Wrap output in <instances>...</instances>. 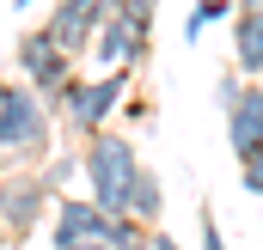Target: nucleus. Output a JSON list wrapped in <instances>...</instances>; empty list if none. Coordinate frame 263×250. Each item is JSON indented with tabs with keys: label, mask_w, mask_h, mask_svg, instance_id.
<instances>
[{
	"label": "nucleus",
	"mask_w": 263,
	"mask_h": 250,
	"mask_svg": "<svg viewBox=\"0 0 263 250\" xmlns=\"http://www.w3.org/2000/svg\"><path fill=\"white\" fill-rule=\"evenodd\" d=\"M129 79H135L129 67H104V73H80V79H73V92H67V110H62V122H67V134H73V147L110 128L117 104L129 98Z\"/></svg>",
	"instance_id": "obj_3"
},
{
	"label": "nucleus",
	"mask_w": 263,
	"mask_h": 250,
	"mask_svg": "<svg viewBox=\"0 0 263 250\" xmlns=\"http://www.w3.org/2000/svg\"><path fill=\"white\" fill-rule=\"evenodd\" d=\"M233 12H239V0H196V6H190V18H184V43H196L202 31H208V25H220V18L233 25Z\"/></svg>",
	"instance_id": "obj_11"
},
{
	"label": "nucleus",
	"mask_w": 263,
	"mask_h": 250,
	"mask_svg": "<svg viewBox=\"0 0 263 250\" xmlns=\"http://www.w3.org/2000/svg\"><path fill=\"white\" fill-rule=\"evenodd\" d=\"M245 92V73H220V86H214V104L220 110H233V98Z\"/></svg>",
	"instance_id": "obj_16"
},
{
	"label": "nucleus",
	"mask_w": 263,
	"mask_h": 250,
	"mask_svg": "<svg viewBox=\"0 0 263 250\" xmlns=\"http://www.w3.org/2000/svg\"><path fill=\"white\" fill-rule=\"evenodd\" d=\"M55 183L43 171H0V232H6V250L25 244L37 226H49L55 214Z\"/></svg>",
	"instance_id": "obj_4"
},
{
	"label": "nucleus",
	"mask_w": 263,
	"mask_h": 250,
	"mask_svg": "<svg viewBox=\"0 0 263 250\" xmlns=\"http://www.w3.org/2000/svg\"><path fill=\"white\" fill-rule=\"evenodd\" d=\"M73 153H80V171H86V183H92V201H98L104 214H123L129 177L141 171L135 134L129 128H104V134H92V140H80Z\"/></svg>",
	"instance_id": "obj_2"
},
{
	"label": "nucleus",
	"mask_w": 263,
	"mask_h": 250,
	"mask_svg": "<svg viewBox=\"0 0 263 250\" xmlns=\"http://www.w3.org/2000/svg\"><path fill=\"white\" fill-rule=\"evenodd\" d=\"M55 159V116L25 79H0V171H43Z\"/></svg>",
	"instance_id": "obj_1"
},
{
	"label": "nucleus",
	"mask_w": 263,
	"mask_h": 250,
	"mask_svg": "<svg viewBox=\"0 0 263 250\" xmlns=\"http://www.w3.org/2000/svg\"><path fill=\"white\" fill-rule=\"evenodd\" d=\"M135 250H184V244H178V238H172L165 226H147V238H141Z\"/></svg>",
	"instance_id": "obj_17"
},
{
	"label": "nucleus",
	"mask_w": 263,
	"mask_h": 250,
	"mask_svg": "<svg viewBox=\"0 0 263 250\" xmlns=\"http://www.w3.org/2000/svg\"><path fill=\"white\" fill-rule=\"evenodd\" d=\"M80 250H110V244H80Z\"/></svg>",
	"instance_id": "obj_22"
},
{
	"label": "nucleus",
	"mask_w": 263,
	"mask_h": 250,
	"mask_svg": "<svg viewBox=\"0 0 263 250\" xmlns=\"http://www.w3.org/2000/svg\"><path fill=\"white\" fill-rule=\"evenodd\" d=\"M147 55H153V43H141L123 18H104L98 37H92V61H98V67H129V73H141Z\"/></svg>",
	"instance_id": "obj_8"
},
{
	"label": "nucleus",
	"mask_w": 263,
	"mask_h": 250,
	"mask_svg": "<svg viewBox=\"0 0 263 250\" xmlns=\"http://www.w3.org/2000/svg\"><path fill=\"white\" fill-rule=\"evenodd\" d=\"M12 6H18V12H31V0H12Z\"/></svg>",
	"instance_id": "obj_21"
},
{
	"label": "nucleus",
	"mask_w": 263,
	"mask_h": 250,
	"mask_svg": "<svg viewBox=\"0 0 263 250\" xmlns=\"http://www.w3.org/2000/svg\"><path fill=\"white\" fill-rule=\"evenodd\" d=\"M239 177H245V189H251V195L263 201V153H257V159H245V165H239Z\"/></svg>",
	"instance_id": "obj_18"
},
{
	"label": "nucleus",
	"mask_w": 263,
	"mask_h": 250,
	"mask_svg": "<svg viewBox=\"0 0 263 250\" xmlns=\"http://www.w3.org/2000/svg\"><path fill=\"white\" fill-rule=\"evenodd\" d=\"M227 37H233V67L245 79H263V12H233Z\"/></svg>",
	"instance_id": "obj_9"
},
{
	"label": "nucleus",
	"mask_w": 263,
	"mask_h": 250,
	"mask_svg": "<svg viewBox=\"0 0 263 250\" xmlns=\"http://www.w3.org/2000/svg\"><path fill=\"white\" fill-rule=\"evenodd\" d=\"M123 214L129 220H141V226H159L165 220V183H159V171H135L129 177V195H123Z\"/></svg>",
	"instance_id": "obj_10"
},
{
	"label": "nucleus",
	"mask_w": 263,
	"mask_h": 250,
	"mask_svg": "<svg viewBox=\"0 0 263 250\" xmlns=\"http://www.w3.org/2000/svg\"><path fill=\"white\" fill-rule=\"evenodd\" d=\"M104 226H110V214H104L92 195H62L55 214H49V244H55V250L104 244Z\"/></svg>",
	"instance_id": "obj_5"
},
{
	"label": "nucleus",
	"mask_w": 263,
	"mask_h": 250,
	"mask_svg": "<svg viewBox=\"0 0 263 250\" xmlns=\"http://www.w3.org/2000/svg\"><path fill=\"white\" fill-rule=\"evenodd\" d=\"M98 6H104V18H110V12H117V6H123V0H98Z\"/></svg>",
	"instance_id": "obj_20"
},
{
	"label": "nucleus",
	"mask_w": 263,
	"mask_h": 250,
	"mask_svg": "<svg viewBox=\"0 0 263 250\" xmlns=\"http://www.w3.org/2000/svg\"><path fill=\"white\" fill-rule=\"evenodd\" d=\"M0 250H6V232H0Z\"/></svg>",
	"instance_id": "obj_23"
},
{
	"label": "nucleus",
	"mask_w": 263,
	"mask_h": 250,
	"mask_svg": "<svg viewBox=\"0 0 263 250\" xmlns=\"http://www.w3.org/2000/svg\"><path fill=\"white\" fill-rule=\"evenodd\" d=\"M227 147H233L239 165L263 153V79H245V92L233 98V110H227Z\"/></svg>",
	"instance_id": "obj_7"
},
{
	"label": "nucleus",
	"mask_w": 263,
	"mask_h": 250,
	"mask_svg": "<svg viewBox=\"0 0 263 250\" xmlns=\"http://www.w3.org/2000/svg\"><path fill=\"white\" fill-rule=\"evenodd\" d=\"M196 226H202V250H227V238H220V220H214V207H208V201H202Z\"/></svg>",
	"instance_id": "obj_15"
},
{
	"label": "nucleus",
	"mask_w": 263,
	"mask_h": 250,
	"mask_svg": "<svg viewBox=\"0 0 263 250\" xmlns=\"http://www.w3.org/2000/svg\"><path fill=\"white\" fill-rule=\"evenodd\" d=\"M98 25H104V6H98V0H55V6H49V18H43V31L62 43L73 61H86V55H92Z\"/></svg>",
	"instance_id": "obj_6"
},
{
	"label": "nucleus",
	"mask_w": 263,
	"mask_h": 250,
	"mask_svg": "<svg viewBox=\"0 0 263 250\" xmlns=\"http://www.w3.org/2000/svg\"><path fill=\"white\" fill-rule=\"evenodd\" d=\"M141 238H147V226H141V220H129V214H110V226H104V244H110V250H135Z\"/></svg>",
	"instance_id": "obj_13"
},
{
	"label": "nucleus",
	"mask_w": 263,
	"mask_h": 250,
	"mask_svg": "<svg viewBox=\"0 0 263 250\" xmlns=\"http://www.w3.org/2000/svg\"><path fill=\"white\" fill-rule=\"evenodd\" d=\"M239 12H263V0H239Z\"/></svg>",
	"instance_id": "obj_19"
},
{
	"label": "nucleus",
	"mask_w": 263,
	"mask_h": 250,
	"mask_svg": "<svg viewBox=\"0 0 263 250\" xmlns=\"http://www.w3.org/2000/svg\"><path fill=\"white\" fill-rule=\"evenodd\" d=\"M110 18H123L135 37H141V43H153V18H159V0H123Z\"/></svg>",
	"instance_id": "obj_12"
},
{
	"label": "nucleus",
	"mask_w": 263,
	"mask_h": 250,
	"mask_svg": "<svg viewBox=\"0 0 263 250\" xmlns=\"http://www.w3.org/2000/svg\"><path fill=\"white\" fill-rule=\"evenodd\" d=\"M73 171H80V153H55V159L43 165V177L55 183V195H67V177H73Z\"/></svg>",
	"instance_id": "obj_14"
}]
</instances>
